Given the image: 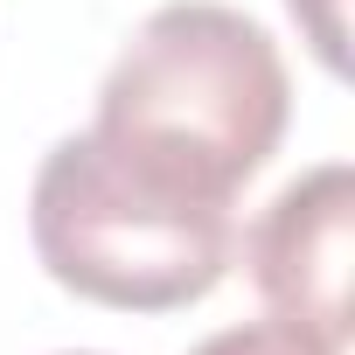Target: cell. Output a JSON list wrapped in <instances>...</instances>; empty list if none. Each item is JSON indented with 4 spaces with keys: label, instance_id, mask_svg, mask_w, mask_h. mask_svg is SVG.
<instances>
[{
    "label": "cell",
    "instance_id": "cell-1",
    "mask_svg": "<svg viewBox=\"0 0 355 355\" xmlns=\"http://www.w3.org/2000/svg\"><path fill=\"white\" fill-rule=\"evenodd\" d=\"M286 112L293 84L279 42L251 15L223 0H167L105 70L91 132L230 202L272 160Z\"/></svg>",
    "mask_w": 355,
    "mask_h": 355
},
{
    "label": "cell",
    "instance_id": "cell-3",
    "mask_svg": "<svg viewBox=\"0 0 355 355\" xmlns=\"http://www.w3.org/2000/svg\"><path fill=\"white\" fill-rule=\"evenodd\" d=\"M348 258H355V174L320 160L286 182L244 230L258 300L327 348H348Z\"/></svg>",
    "mask_w": 355,
    "mask_h": 355
},
{
    "label": "cell",
    "instance_id": "cell-4",
    "mask_svg": "<svg viewBox=\"0 0 355 355\" xmlns=\"http://www.w3.org/2000/svg\"><path fill=\"white\" fill-rule=\"evenodd\" d=\"M189 355H341V348H327V341H313L306 327H293V320H244V327H223V334H209L202 348H189Z\"/></svg>",
    "mask_w": 355,
    "mask_h": 355
},
{
    "label": "cell",
    "instance_id": "cell-6",
    "mask_svg": "<svg viewBox=\"0 0 355 355\" xmlns=\"http://www.w3.org/2000/svg\"><path fill=\"white\" fill-rule=\"evenodd\" d=\"M70 355H77V348H70Z\"/></svg>",
    "mask_w": 355,
    "mask_h": 355
},
{
    "label": "cell",
    "instance_id": "cell-2",
    "mask_svg": "<svg viewBox=\"0 0 355 355\" xmlns=\"http://www.w3.org/2000/svg\"><path fill=\"white\" fill-rule=\"evenodd\" d=\"M28 230L56 286L125 313L202 300L237 251L223 196L174 182L105 132H70L42 153Z\"/></svg>",
    "mask_w": 355,
    "mask_h": 355
},
{
    "label": "cell",
    "instance_id": "cell-5",
    "mask_svg": "<svg viewBox=\"0 0 355 355\" xmlns=\"http://www.w3.org/2000/svg\"><path fill=\"white\" fill-rule=\"evenodd\" d=\"M286 8H293V21L306 28V42L320 49V63L327 70H348V21H341V0H286Z\"/></svg>",
    "mask_w": 355,
    "mask_h": 355
}]
</instances>
